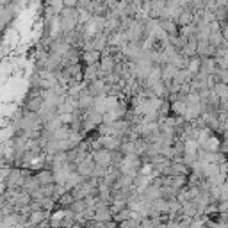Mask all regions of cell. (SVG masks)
Here are the masks:
<instances>
[{
	"label": "cell",
	"instance_id": "1",
	"mask_svg": "<svg viewBox=\"0 0 228 228\" xmlns=\"http://www.w3.org/2000/svg\"><path fill=\"white\" fill-rule=\"evenodd\" d=\"M207 142H208V144H207V148L208 150H216L217 146H219V144H217V139H212V137H210Z\"/></svg>",
	"mask_w": 228,
	"mask_h": 228
}]
</instances>
